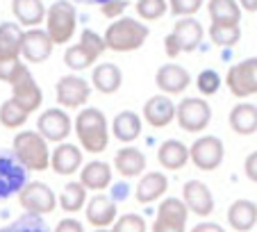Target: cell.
<instances>
[{
	"label": "cell",
	"mask_w": 257,
	"mask_h": 232,
	"mask_svg": "<svg viewBox=\"0 0 257 232\" xmlns=\"http://www.w3.org/2000/svg\"><path fill=\"white\" fill-rule=\"evenodd\" d=\"M55 98L62 109H82L91 98V84L82 75H62L55 84Z\"/></svg>",
	"instance_id": "8"
},
{
	"label": "cell",
	"mask_w": 257,
	"mask_h": 232,
	"mask_svg": "<svg viewBox=\"0 0 257 232\" xmlns=\"http://www.w3.org/2000/svg\"><path fill=\"white\" fill-rule=\"evenodd\" d=\"M53 41L46 34V30H25L23 32V46H21V59L30 64H44L53 53Z\"/></svg>",
	"instance_id": "17"
},
{
	"label": "cell",
	"mask_w": 257,
	"mask_h": 232,
	"mask_svg": "<svg viewBox=\"0 0 257 232\" xmlns=\"http://www.w3.org/2000/svg\"><path fill=\"white\" fill-rule=\"evenodd\" d=\"M55 232H84V225L75 218H62V221L55 225Z\"/></svg>",
	"instance_id": "44"
},
{
	"label": "cell",
	"mask_w": 257,
	"mask_h": 232,
	"mask_svg": "<svg viewBox=\"0 0 257 232\" xmlns=\"http://www.w3.org/2000/svg\"><path fill=\"white\" fill-rule=\"evenodd\" d=\"M230 93L234 98H248L257 93V57H248L230 66L225 75Z\"/></svg>",
	"instance_id": "11"
},
{
	"label": "cell",
	"mask_w": 257,
	"mask_h": 232,
	"mask_svg": "<svg viewBox=\"0 0 257 232\" xmlns=\"http://www.w3.org/2000/svg\"><path fill=\"white\" fill-rule=\"evenodd\" d=\"M196 87H198V93H203V96H214L221 89V75L214 68H205L196 77Z\"/></svg>",
	"instance_id": "38"
},
{
	"label": "cell",
	"mask_w": 257,
	"mask_h": 232,
	"mask_svg": "<svg viewBox=\"0 0 257 232\" xmlns=\"http://www.w3.org/2000/svg\"><path fill=\"white\" fill-rule=\"evenodd\" d=\"M82 166H84L82 148L75 144L64 141V144H57V148L50 153V169L57 175H73L78 173Z\"/></svg>",
	"instance_id": "20"
},
{
	"label": "cell",
	"mask_w": 257,
	"mask_h": 232,
	"mask_svg": "<svg viewBox=\"0 0 257 232\" xmlns=\"http://www.w3.org/2000/svg\"><path fill=\"white\" fill-rule=\"evenodd\" d=\"M23 32L19 23L5 21L0 23V82L12 84L21 71H23V59H21V46H23Z\"/></svg>",
	"instance_id": "4"
},
{
	"label": "cell",
	"mask_w": 257,
	"mask_h": 232,
	"mask_svg": "<svg viewBox=\"0 0 257 232\" xmlns=\"http://www.w3.org/2000/svg\"><path fill=\"white\" fill-rule=\"evenodd\" d=\"M127 196V191H125V184H114V196H109V198L116 203L118 198H125Z\"/></svg>",
	"instance_id": "47"
},
{
	"label": "cell",
	"mask_w": 257,
	"mask_h": 232,
	"mask_svg": "<svg viewBox=\"0 0 257 232\" xmlns=\"http://www.w3.org/2000/svg\"><path fill=\"white\" fill-rule=\"evenodd\" d=\"M93 232H112V230H93Z\"/></svg>",
	"instance_id": "49"
},
{
	"label": "cell",
	"mask_w": 257,
	"mask_h": 232,
	"mask_svg": "<svg viewBox=\"0 0 257 232\" xmlns=\"http://www.w3.org/2000/svg\"><path fill=\"white\" fill-rule=\"evenodd\" d=\"M155 84L164 96H175V93H185L187 87L191 84V75L185 66L175 62L162 64L155 73Z\"/></svg>",
	"instance_id": "15"
},
{
	"label": "cell",
	"mask_w": 257,
	"mask_h": 232,
	"mask_svg": "<svg viewBox=\"0 0 257 232\" xmlns=\"http://www.w3.org/2000/svg\"><path fill=\"white\" fill-rule=\"evenodd\" d=\"M200 10V0H169V12L178 19H194Z\"/></svg>",
	"instance_id": "40"
},
{
	"label": "cell",
	"mask_w": 257,
	"mask_h": 232,
	"mask_svg": "<svg viewBox=\"0 0 257 232\" xmlns=\"http://www.w3.org/2000/svg\"><path fill=\"white\" fill-rule=\"evenodd\" d=\"M182 203L187 205L189 214H196V216L205 218L214 212V196L207 184L200 180H189L182 187Z\"/></svg>",
	"instance_id": "18"
},
{
	"label": "cell",
	"mask_w": 257,
	"mask_h": 232,
	"mask_svg": "<svg viewBox=\"0 0 257 232\" xmlns=\"http://www.w3.org/2000/svg\"><path fill=\"white\" fill-rule=\"evenodd\" d=\"M46 10L48 7L39 0H14L12 14L16 16V23L25 25L28 30H37L41 23H46Z\"/></svg>",
	"instance_id": "26"
},
{
	"label": "cell",
	"mask_w": 257,
	"mask_h": 232,
	"mask_svg": "<svg viewBox=\"0 0 257 232\" xmlns=\"http://www.w3.org/2000/svg\"><path fill=\"white\" fill-rule=\"evenodd\" d=\"M171 34H173V39L178 41L182 53H194L200 46V41H203L205 30L196 19H178L173 30H171Z\"/></svg>",
	"instance_id": "24"
},
{
	"label": "cell",
	"mask_w": 257,
	"mask_h": 232,
	"mask_svg": "<svg viewBox=\"0 0 257 232\" xmlns=\"http://www.w3.org/2000/svg\"><path fill=\"white\" fill-rule=\"evenodd\" d=\"M25 184H28V171L21 166L14 153L0 150V200L19 196Z\"/></svg>",
	"instance_id": "12"
},
{
	"label": "cell",
	"mask_w": 257,
	"mask_h": 232,
	"mask_svg": "<svg viewBox=\"0 0 257 232\" xmlns=\"http://www.w3.org/2000/svg\"><path fill=\"white\" fill-rule=\"evenodd\" d=\"M187 225L182 223H173V221H162V218H155L153 223V232H185Z\"/></svg>",
	"instance_id": "43"
},
{
	"label": "cell",
	"mask_w": 257,
	"mask_h": 232,
	"mask_svg": "<svg viewBox=\"0 0 257 232\" xmlns=\"http://www.w3.org/2000/svg\"><path fill=\"white\" fill-rule=\"evenodd\" d=\"M155 218H162V221H173V223H182L187 225V218H189V209L187 205L182 203V198H164L157 207V216Z\"/></svg>",
	"instance_id": "35"
},
{
	"label": "cell",
	"mask_w": 257,
	"mask_h": 232,
	"mask_svg": "<svg viewBox=\"0 0 257 232\" xmlns=\"http://www.w3.org/2000/svg\"><path fill=\"white\" fill-rule=\"evenodd\" d=\"M80 184H82L87 191H98L112 187V166L102 160H93L89 164H84L80 169Z\"/></svg>",
	"instance_id": "23"
},
{
	"label": "cell",
	"mask_w": 257,
	"mask_h": 232,
	"mask_svg": "<svg viewBox=\"0 0 257 232\" xmlns=\"http://www.w3.org/2000/svg\"><path fill=\"white\" fill-rule=\"evenodd\" d=\"M207 12L212 23L239 25V21H241V10H239V3H234V0H209Z\"/></svg>",
	"instance_id": "32"
},
{
	"label": "cell",
	"mask_w": 257,
	"mask_h": 232,
	"mask_svg": "<svg viewBox=\"0 0 257 232\" xmlns=\"http://www.w3.org/2000/svg\"><path fill=\"white\" fill-rule=\"evenodd\" d=\"M73 130L82 150L98 155L109 146V123L98 107H82L73 121Z\"/></svg>",
	"instance_id": "1"
},
{
	"label": "cell",
	"mask_w": 257,
	"mask_h": 232,
	"mask_svg": "<svg viewBox=\"0 0 257 232\" xmlns=\"http://www.w3.org/2000/svg\"><path fill=\"white\" fill-rule=\"evenodd\" d=\"M114 169L123 175V178H141L146 171V155L135 146L121 148L114 155Z\"/></svg>",
	"instance_id": "29"
},
{
	"label": "cell",
	"mask_w": 257,
	"mask_h": 232,
	"mask_svg": "<svg viewBox=\"0 0 257 232\" xmlns=\"http://www.w3.org/2000/svg\"><path fill=\"white\" fill-rule=\"evenodd\" d=\"M228 223L237 232H250L257 223V205L246 198L234 200L228 207Z\"/></svg>",
	"instance_id": "30"
},
{
	"label": "cell",
	"mask_w": 257,
	"mask_h": 232,
	"mask_svg": "<svg viewBox=\"0 0 257 232\" xmlns=\"http://www.w3.org/2000/svg\"><path fill=\"white\" fill-rule=\"evenodd\" d=\"M239 10H246V12H257V0H241L239 3Z\"/></svg>",
	"instance_id": "48"
},
{
	"label": "cell",
	"mask_w": 257,
	"mask_h": 232,
	"mask_svg": "<svg viewBox=\"0 0 257 232\" xmlns=\"http://www.w3.org/2000/svg\"><path fill=\"white\" fill-rule=\"evenodd\" d=\"M144 121L151 128H166L175 121V102L171 96L164 93H155L144 102Z\"/></svg>",
	"instance_id": "19"
},
{
	"label": "cell",
	"mask_w": 257,
	"mask_h": 232,
	"mask_svg": "<svg viewBox=\"0 0 257 232\" xmlns=\"http://www.w3.org/2000/svg\"><path fill=\"white\" fill-rule=\"evenodd\" d=\"M225 146L214 135H203L189 146V162L200 171H216L223 164Z\"/></svg>",
	"instance_id": "9"
},
{
	"label": "cell",
	"mask_w": 257,
	"mask_h": 232,
	"mask_svg": "<svg viewBox=\"0 0 257 232\" xmlns=\"http://www.w3.org/2000/svg\"><path fill=\"white\" fill-rule=\"evenodd\" d=\"M123 84V71L116 66L114 62H102L96 64L91 71V87L98 93H105V96H112L121 89Z\"/></svg>",
	"instance_id": "22"
},
{
	"label": "cell",
	"mask_w": 257,
	"mask_h": 232,
	"mask_svg": "<svg viewBox=\"0 0 257 232\" xmlns=\"http://www.w3.org/2000/svg\"><path fill=\"white\" fill-rule=\"evenodd\" d=\"M148 37H151V30L146 23L130 19V16H121L107 25L102 41H105V48L114 53H135L146 44Z\"/></svg>",
	"instance_id": "2"
},
{
	"label": "cell",
	"mask_w": 257,
	"mask_h": 232,
	"mask_svg": "<svg viewBox=\"0 0 257 232\" xmlns=\"http://www.w3.org/2000/svg\"><path fill=\"white\" fill-rule=\"evenodd\" d=\"M84 214H87V221L96 230H109L114 225V221L118 218L116 203L105 193L91 196V200H87V205H84Z\"/></svg>",
	"instance_id": "16"
},
{
	"label": "cell",
	"mask_w": 257,
	"mask_h": 232,
	"mask_svg": "<svg viewBox=\"0 0 257 232\" xmlns=\"http://www.w3.org/2000/svg\"><path fill=\"white\" fill-rule=\"evenodd\" d=\"M30 114L19 107L12 98H7L3 105H0V126L7 128V130H21V128L28 123Z\"/></svg>",
	"instance_id": "34"
},
{
	"label": "cell",
	"mask_w": 257,
	"mask_h": 232,
	"mask_svg": "<svg viewBox=\"0 0 257 232\" xmlns=\"http://www.w3.org/2000/svg\"><path fill=\"white\" fill-rule=\"evenodd\" d=\"M141 130H144V121H141V116L137 114V111H118L116 116H114L112 121V135L116 137L118 141H123V144H132V141H137L141 137Z\"/></svg>",
	"instance_id": "28"
},
{
	"label": "cell",
	"mask_w": 257,
	"mask_h": 232,
	"mask_svg": "<svg viewBox=\"0 0 257 232\" xmlns=\"http://www.w3.org/2000/svg\"><path fill=\"white\" fill-rule=\"evenodd\" d=\"M19 203L25 209V214L34 216H46L55 212L57 207V196L46 182H28L19 193Z\"/></svg>",
	"instance_id": "10"
},
{
	"label": "cell",
	"mask_w": 257,
	"mask_h": 232,
	"mask_svg": "<svg viewBox=\"0 0 257 232\" xmlns=\"http://www.w3.org/2000/svg\"><path fill=\"white\" fill-rule=\"evenodd\" d=\"M135 10H137V16L141 19V23L144 21H157L169 12V3H164V0H139L135 5Z\"/></svg>",
	"instance_id": "37"
},
{
	"label": "cell",
	"mask_w": 257,
	"mask_h": 232,
	"mask_svg": "<svg viewBox=\"0 0 257 232\" xmlns=\"http://www.w3.org/2000/svg\"><path fill=\"white\" fill-rule=\"evenodd\" d=\"M157 162L166 171H180L189 162V146H185L178 139H166L157 148Z\"/></svg>",
	"instance_id": "25"
},
{
	"label": "cell",
	"mask_w": 257,
	"mask_h": 232,
	"mask_svg": "<svg viewBox=\"0 0 257 232\" xmlns=\"http://www.w3.org/2000/svg\"><path fill=\"white\" fill-rule=\"evenodd\" d=\"M37 132H39L48 144H64V141L68 139V135L73 132V121L62 107H50V109L39 114Z\"/></svg>",
	"instance_id": "13"
},
{
	"label": "cell",
	"mask_w": 257,
	"mask_h": 232,
	"mask_svg": "<svg viewBox=\"0 0 257 232\" xmlns=\"http://www.w3.org/2000/svg\"><path fill=\"white\" fill-rule=\"evenodd\" d=\"M209 39L218 48H232L241 39V25H230V23H212L209 25Z\"/></svg>",
	"instance_id": "33"
},
{
	"label": "cell",
	"mask_w": 257,
	"mask_h": 232,
	"mask_svg": "<svg viewBox=\"0 0 257 232\" xmlns=\"http://www.w3.org/2000/svg\"><path fill=\"white\" fill-rule=\"evenodd\" d=\"M191 232H225V227H221L218 223H212V221H203L191 227Z\"/></svg>",
	"instance_id": "46"
},
{
	"label": "cell",
	"mask_w": 257,
	"mask_h": 232,
	"mask_svg": "<svg viewBox=\"0 0 257 232\" xmlns=\"http://www.w3.org/2000/svg\"><path fill=\"white\" fill-rule=\"evenodd\" d=\"M112 232H146V218L141 214H123L114 221Z\"/></svg>",
	"instance_id": "39"
},
{
	"label": "cell",
	"mask_w": 257,
	"mask_h": 232,
	"mask_svg": "<svg viewBox=\"0 0 257 232\" xmlns=\"http://www.w3.org/2000/svg\"><path fill=\"white\" fill-rule=\"evenodd\" d=\"M12 153L21 162L25 171H41L50 169V148L48 141L37 130H19L12 139Z\"/></svg>",
	"instance_id": "3"
},
{
	"label": "cell",
	"mask_w": 257,
	"mask_h": 232,
	"mask_svg": "<svg viewBox=\"0 0 257 232\" xmlns=\"http://www.w3.org/2000/svg\"><path fill=\"white\" fill-rule=\"evenodd\" d=\"M0 232H53L46 221L41 216H34V214H23L19 216L14 223H10L7 227H0Z\"/></svg>",
	"instance_id": "36"
},
{
	"label": "cell",
	"mask_w": 257,
	"mask_h": 232,
	"mask_svg": "<svg viewBox=\"0 0 257 232\" xmlns=\"http://www.w3.org/2000/svg\"><path fill=\"white\" fill-rule=\"evenodd\" d=\"M175 121L185 132H200L212 121V107L205 98L187 96L175 105Z\"/></svg>",
	"instance_id": "7"
},
{
	"label": "cell",
	"mask_w": 257,
	"mask_h": 232,
	"mask_svg": "<svg viewBox=\"0 0 257 232\" xmlns=\"http://www.w3.org/2000/svg\"><path fill=\"white\" fill-rule=\"evenodd\" d=\"M164 53H166V57H178L182 50H180V46H178V41L173 39V34H166V39H164Z\"/></svg>",
	"instance_id": "45"
},
{
	"label": "cell",
	"mask_w": 257,
	"mask_h": 232,
	"mask_svg": "<svg viewBox=\"0 0 257 232\" xmlns=\"http://www.w3.org/2000/svg\"><path fill=\"white\" fill-rule=\"evenodd\" d=\"M228 123L232 128V132L241 137H250L257 132V105L252 102H237L230 109Z\"/></svg>",
	"instance_id": "27"
},
{
	"label": "cell",
	"mask_w": 257,
	"mask_h": 232,
	"mask_svg": "<svg viewBox=\"0 0 257 232\" xmlns=\"http://www.w3.org/2000/svg\"><path fill=\"white\" fill-rule=\"evenodd\" d=\"M78 30V10L73 3H53L46 10V34L50 37L53 46H64L73 39Z\"/></svg>",
	"instance_id": "5"
},
{
	"label": "cell",
	"mask_w": 257,
	"mask_h": 232,
	"mask_svg": "<svg viewBox=\"0 0 257 232\" xmlns=\"http://www.w3.org/2000/svg\"><path fill=\"white\" fill-rule=\"evenodd\" d=\"M166 189H169V178H166L162 171H148V173H144L139 178V182H137L135 198H137V203H141V205L155 203V200H160L166 193Z\"/></svg>",
	"instance_id": "21"
},
{
	"label": "cell",
	"mask_w": 257,
	"mask_h": 232,
	"mask_svg": "<svg viewBox=\"0 0 257 232\" xmlns=\"http://www.w3.org/2000/svg\"><path fill=\"white\" fill-rule=\"evenodd\" d=\"M105 41L98 32L93 30H82L80 32V41L75 46H68L64 53V64L71 71H84V68L93 66L102 53H105Z\"/></svg>",
	"instance_id": "6"
},
{
	"label": "cell",
	"mask_w": 257,
	"mask_h": 232,
	"mask_svg": "<svg viewBox=\"0 0 257 232\" xmlns=\"http://www.w3.org/2000/svg\"><path fill=\"white\" fill-rule=\"evenodd\" d=\"M243 171H246V178L250 182L257 184V150L246 155V162H243Z\"/></svg>",
	"instance_id": "42"
},
{
	"label": "cell",
	"mask_w": 257,
	"mask_h": 232,
	"mask_svg": "<svg viewBox=\"0 0 257 232\" xmlns=\"http://www.w3.org/2000/svg\"><path fill=\"white\" fill-rule=\"evenodd\" d=\"M10 87H12V96L10 98L19 107H23L28 114L37 111L41 107V102H44V91H41V87L32 77V73H30L28 66H23V71L16 75V80L10 84Z\"/></svg>",
	"instance_id": "14"
},
{
	"label": "cell",
	"mask_w": 257,
	"mask_h": 232,
	"mask_svg": "<svg viewBox=\"0 0 257 232\" xmlns=\"http://www.w3.org/2000/svg\"><path fill=\"white\" fill-rule=\"evenodd\" d=\"M87 200H89L87 198V189H84L80 182L64 184V189L57 196V205L68 214H75V212H80V209H84Z\"/></svg>",
	"instance_id": "31"
},
{
	"label": "cell",
	"mask_w": 257,
	"mask_h": 232,
	"mask_svg": "<svg viewBox=\"0 0 257 232\" xmlns=\"http://www.w3.org/2000/svg\"><path fill=\"white\" fill-rule=\"evenodd\" d=\"M125 10H127V3H123V0H112V3H100V14L105 16V19H109V21L121 19V16L125 14Z\"/></svg>",
	"instance_id": "41"
}]
</instances>
